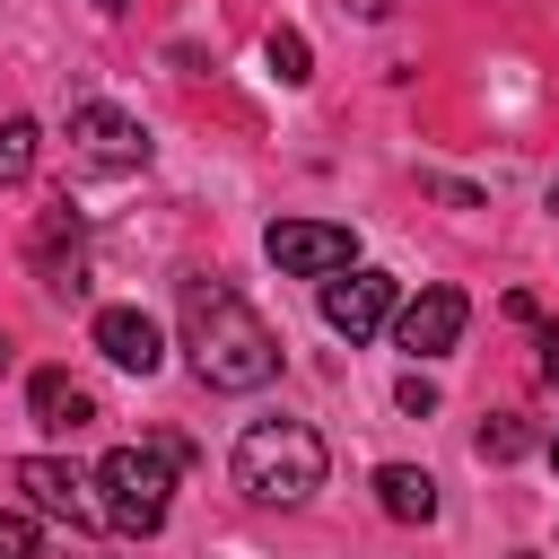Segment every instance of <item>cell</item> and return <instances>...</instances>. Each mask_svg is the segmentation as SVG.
Listing matches in <instances>:
<instances>
[{"instance_id": "6da1fadb", "label": "cell", "mask_w": 559, "mask_h": 559, "mask_svg": "<svg viewBox=\"0 0 559 559\" xmlns=\"http://www.w3.org/2000/svg\"><path fill=\"white\" fill-rule=\"evenodd\" d=\"M183 349H192V376L210 393H262L280 376V332L210 271L183 280Z\"/></svg>"}, {"instance_id": "7a4b0ae2", "label": "cell", "mask_w": 559, "mask_h": 559, "mask_svg": "<svg viewBox=\"0 0 559 559\" xmlns=\"http://www.w3.org/2000/svg\"><path fill=\"white\" fill-rule=\"evenodd\" d=\"M323 472H332V454L306 419H253L236 437V489L262 507H306L323 489Z\"/></svg>"}, {"instance_id": "3957f363", "label": "cell", "mask_w": 559, "mask_h": 559, "mask_svg": "<svg viewBox=\"0 0 559 559\" xmlns=\"http://www.w3.org/2000/svg\"><path fill=\"white\" fill-rule=\"evenodd\" d=\"M192 445L183 437H148V445H114L96 463V498H105V524L114 533H157L166 507H175V463Z\"/></svg>"}, {"instance_id": "277c9868", "label": "cell", "mask_w": 559, "mask_h": 559, "mask_svg": "<svg viewBox=\"0 0 559 559\" xmlns=\"http://www.w3.org/2000/svg\"><path fill=\"white\" fill-rule=\"evenodd\" d=\"M262 253L288 280H332V271L358 262V227H341V218H271L262 227Z\"/></svg>"}, {"instance_id": "5b68a950", "label": "cell", "mask_w": 559, "mask_h": 559, "mask_svg": "<svg viewBox=\"0 0 559 559\" xmlns=\"http://www.w3.org/2000/svg\"><path fill=\"white\" fill-rule=\"evenodd\" d=\"M70 157L96 175H140L148 166V131L114 105H70Z\"/></svg>"}, {"instance_id": "8992f818", "label": "cell", "mask_w": 559, "mask_h": 559, "mask_svg": "<svg viewBox=\"0 0 559 559\" xmlns=\"http://www.w3.org/2000/svg\"><path fill=\"white\" fill-rule=\"evenodd\" d=\"M17 489H26L35 515H52V524H70V533H96V524H105L96 480H79L61 454H26V463H17Z\"/></svg>"}, {"instance_id": "52a82bcc", "label": "cell", "mask_w": 559, "mask_h": 559, "mask_svg": "<svg viewBox=\"0 0 559 559\" xmlns=\"http://www.w3.org/2000/svg\"><path fill=\"white\" fill-rule=\"evenodd\" d=\"M393 306H402V297H393V271H358V262H349V271L323 280V323H332L341 341H376V332L393 323Z\"/></svg>"}, {"instance_id": "ba28073f", "label": "cell", "mask_w": 559, "mask_h": 559, "mask_svg": "<svg viewBox=\"0 0 559 559\" xmlns=\"http://www.w3.org/2000/svg\"><path fill=\"white\" fill-rule=\"evenodd\" d=\"M463 323H472L463 288H419L411 306H393V341H402L411 358H445V349L463 341Z\"/></svg>"}, {"instance_id": "9c48e42d", "label": "cell", "mask_w": 559, "mask_h": 559, "mask_svg": "<svg viewBox=\"0 0 559 559\" xmlns=\"http://www.w3.org/2000/svg\"><path fill=\"white\" fill-rule=\"evenodd\" d=\"M87 341H96L105 367H122V376H157V367H166V332H157L140 306H96Z\"/></svg>"}, {"instance_id": "30bf717a", "label": "cell", "mask_w": 559, "mask_h": 559, "mask_svg": "<svg viewBox=\"0 0 559 559\" xmlns=\"http://www.w3.org/2000/svg\"><path fill=\"white\" fill-rule=\"evenodd\" d=\"M26 411H35V428H52V437H79V428L96 419V393H87L70 367H35V376H26Z\"/></svg>"}, {"instance_id": "8fae6325", "label": "cell", "mask_w": 559, "mask_h": 559, "mask_svg": "<svg viewBox=\"0 0 559 559\" xmlns=\"http://www.w3.org/2000/svg\"><path fill=\"white\" fill-rule=\"evenodd\" d=\"M35 271H44L52 297H79V288H87V262H79V210H70V201L44 210V227H35Z\"/></svg>"}, {"instance_id": "7c38bea8", "label": "cell", "mask_w": 559, "mask_h": 559, "mask_svg": "<svg viewBox=\"0 0 559 559\" xmlns=\"http://www.w3.org/2000/svg\"><path fill=\"white\" fill-rule=\"evenodd\" d=\"M376 507H384L393 524H437V480H428L419 463H384V472H376Z\"/></svg>"}, {"instance_id": "4fadbf2b", "label": "cell", "mask_w": 559, "mask_h": 559, "mask_svg": "<svg viewBox=\"0 0 559 559\" xmlns=\"http://www.w3.org/2000/svg\"><path fill=\"white\" fill-rule=\"evenodd\" d=\"M35 157H44L35 114H9V122H0V183H26V175H35Z\"/></svg>"}, {"instance_id": "5bb4252c", "label": "cell", "mask_w": 559, "mask_h": 559, "mask_svg": "<svg viewBox=\"0 0 559 559\" xmlns=\"http://www.w3.org/2000/svg\"><path fill=\"white\" fill-rule=\"evenodd\" d=\"M262 61L280 70V87H306V79H314V52H306V35H297V26H271Z\"/></svg>"}, {"instance_id": "9a60e30c", "label": "cell", "mask_w": 559, "mask_h": 559, "mask_svg": "<svg viewBox=\"0 0 559 559\" xmlns=\"http://www.w3.org/2000/svg\"><path fill=\"white\" fill-rule=\"evenodd\" d=\"M515 454H533V428H524L515 411H498V419L480 428V463H515Z\"/></svg>"}, {"instance_id": "2e32d148", "label": "cell", "mask_w": 559, "mask_h": 559, "mask_svg": "<svg viewBox=\"0 0 559 559\" xmlns=\"http://www.w3.org/2000/svg\"><path fill=\"white\" fill-rule=\"evenodd\" d=\"M35 550H44L35 507H0V559H35Z\"/></svg>"}, {"instance_id": "e0dca14e", "label": "cell", "mask_w": 559, "mask_h": 559, "mask_svg": "<svg viewBox=\"0 0 559 559\" xmlns=\"http://www.w3.org/2000/svg\"><path fill=\"white\" fill-rule=\"evenodd\" d=\"M393 402H402V411H411V419H428V411H437V384H428V376H419V367H411V376H402V384H393Z\"/></svg>"}, {"instance_id": "ac0fdd59", "label": "cell", "mask_w": 559, "mask_h": 559, "mask_svg": "<svg viewBox=\"0 0 559 559\" xmlns=\"http://www.w3.org/2000/svg\"><path fill=\"white\" fill-rule=\"evenodd\" d=\"M533 332H542V376L559 384V323H533Z\"/></svg>"}, {"instance_id": "d6986e66", "label": "cell", "mask_w": 559, "mask_h": 559, "mask_svg": "<svg viewBox=\"0 0 559 559\" xmlns=\"http://www.w3.org/2000/svg\"><path fill=\"white\" fill-rule=\"evenodd\" d=\"M0 367H9V332H0Z\"/></svg>"}, {"instance_id": "ffe728a7", "label": "cell", "mask_w": 559, "mask_h": 559, "mask_svg": "<svg viewBox=\"0 0 559 559\" xmlns=\"http://www.w3.org/2000/svg\"><path fill=\"white\" fill-rule=\"evenodd\" d=\"M550 210H559V175H550Z\"/></svg>"}, {"instance_id": "44dd1931", "label": "cell", "mask_w": 559, "mask_h": 559, "mask_svg": "<svg viewBox=\"0 0 559 559\" xmlns=\"http://www.w3.org/2000/svg\"><path fill=\"white\" fill-rule=\"evenodd\" d=\"M550 463H559V437H550Z\"/></svg>"}, {"instance_id": "7402d4cb", "label": "cell", "mask_w": 559, "mask_h": 559, "mask_svg": "<svg viewBox=\"0 0 559 559\" xmlns=\"http://www.w3.org/2000/svg\"><path fill=\"white\" fill-rule=\"evenodd\" d=\"M515 559H533V550H515Z\"/></svg>"}]
</instances>
